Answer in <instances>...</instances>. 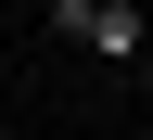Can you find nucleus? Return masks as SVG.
Returning a JSON list of instances; mask_svg holds the SVG:
<instances>
[{"label": "nucleus", "mask_w": 153, "mask_h": 140, "mask_svg": "<svg viewBox=\"0 0 153 140\" xmlns=\"http://www.w3.org/2000/svg\"><path fill=\"white\" fill-rule=\"evenodd\" d=\"M38 13H51V38H76L89 64H140L153 51V13L140 0H38Z\"/></svg>", "instance_id": "nucleus-1"}]
</instances>
